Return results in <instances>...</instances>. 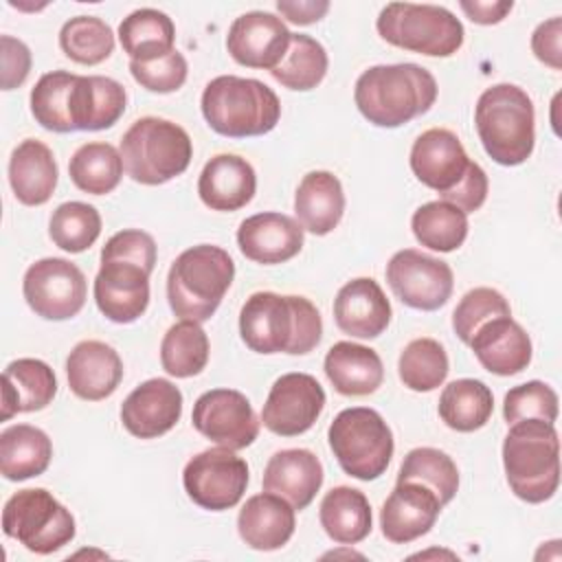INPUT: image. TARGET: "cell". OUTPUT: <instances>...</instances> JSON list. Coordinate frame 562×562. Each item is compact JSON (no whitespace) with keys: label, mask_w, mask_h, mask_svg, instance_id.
Masks as SVG:
<instances>
[{"label":"cell","mask_w":562,"mask_h":562,"mask_svg":"<svg viewBox=\"0 0 562 562\" xmlns=\"http://www.w3.org/2000/svg\"><path fill=\"white\" fill-rule=\"evenodd\" d=\"M235 277L231 255L213 244L182 250L167 274L169 307L182 321L204 323L220 307Z\"/></svg>","instance_id":"8992f818"},{"label":"cell","mask_w":562,"mask_h":562,"mask_svg":"<svg viewBox=\"0 0 562 562\" xmlns=\"http://www.w3.org/2000/svg\"><path fill=\"white\" fill-rule=\"evenodd\" d=\"M255 191L257 173L237 154L213 156L198 178V195L211 211H237L252 200Z\"/></svg>","instance_id":"484cf974"},{"label":"cell","mask_w":562,"mask_h":562,"mask_svg":"<svg viewBox=\"0 0 562 562\" xmlns=\"http://www.w3.org/2000/svg\"><path fill=\"white\" fill-rule=\"evenodd\" d=\"M294 507L272 494V492H261L250 496L244 507L239 509L237 516V531L239 538L257 551H277L294 533L296 527V516Z\"/></svg>","instance_id":"4316f807"},{"label":"cell","mask_w":562,"mask_h":562,"mask_svg":"<svg viewBox=\"0 0 562 562\" xmlns=\"http://www.w3.org/2000/svg\"><path fill=\"white\" fill-rule=\"evenodd\" d=\"M435 77L417 64H380L367 68L353 88L360 114L378 127H400L426 114L437 101Z\"/></svg>","instance_id":"7a4b0ae2"},{"label":"cell","mask_w":562,"mask_h":562,"mask_svg":"<svg viewBox=\"0 0 562 562\" xmlns=\"http://www.w3.org/2000/svg\"><path fill=\"white\" fill-rule=\"evenodd\" d=\"M496 316H512L509 301L494 288H474L457 303L452 312V329L459 340L468 345L474 331Z\"/></svg>","instance_id":"bcb514c9"},{"label":"cell","mask_w":562,"mask_h":562,"mask_svg":"<svg viewBox=\"0 0 562 562\" xmlns=\"http://www.w3.org/2000/svg\"><path fill=\"white\" fill-rule=\"evenodd\" d=\"M292 33L268 11H248L233 20L226 35L228 55L248 68L272 70L288 53Z\"/></svg>","instance_id":"e0dca14e"},{"label":"cell","mask_w":562,"mask_h":562,"mask_svg":"<svg viewBox=\"0 0 562 562\" xmlns=\"http://www.w3.org/2000/svg\"><path fill=\"white\" fill-rule=\"evenodd\" d=\"M461 11L474 22V24H498L501 20L507 18V13L514 9L512 0H498V2H485V0H461L459 2Z\"/></svg>","instance_id":"11a10c76"},{"label":"cell","mask_w":562,"mask_h":562,"mask_svg":"<svg viewBox=\"0 0 562 562\" xmlns=\"http://www.w3.org/2000/svg\"><path fill=\"white\" fill-rule=\"evenodd\" d=\"M432 490L415 481H397L380 509L382 536L393 544H408L426 536L441 512Z\"/></svg>","instance_id":"d6986e66"},{"label":"cell","mask_w":562,"mask_h":562,"mask_svg":"<svg viewBox=\"0 0 562 562\" xmlns=\"http://www.w3.org/2000/svg\"><path fill=\"white\" fill-rule=\"evenodd\" d=\"M560 40H562V20L555 15V18H549L544 22H540L531 35V50L533 55L551 66L553 70H560L562 68V46H560Z\"/></svg>","instance_id":"f5cc1de1"},{"label":"cell","mask_w":562,"mask_h":562,"mask_svg":"<svg viewBox=\"0 0 562 562\" xmlns=\"http://www.w3.org/2000/svg\"><path fill=\"white\" fill-rule=\"evenodd\" d=\"M149 270L127 259H101L94 277L99 312L119 325L134 323L149 305Z\"/></svg>","instance_id":"2e32d148"},{"label":"cell","mask_w":562,"mask_h":562,"mask_svg":"<svg viewBox=\"0 0 562 562\" xmlns=\"http://www.w3.org/2000/svg\"><path fill=\"white\" fill-rule=\"evenodd\" d=\"M472 160L468 158L459 136L446 127H430L422 132L411 147V169L415 178L439 198L450 193L468 173Z\"/></svg>","instance_id":"ac0fdd59"},{"label":"cell","mask_w":562,"mask_h":562,"mask_svg":"<svg viewBox=\"0 0 562 562\" xmlns=\"http://www.w3.org/2000/svg\"><path fill=\"white\" fill-rule=\"evenodd\" d=\"M411 228L422 246L437 252H452L463 246L470 224L459 206L446 200H432L413 213Z\"/></svg>","instance_id":"74e56055"},{"label":"cell","mask_w":562,"mask_h":562,"mask_svg":"<svg viewBox=\"0 0 562 562\" xmlns=\"http://www.w3.org/2000/svg\"><path fill=\"white\" fill-rule=\"evenodd\" d=\"M2 57V90H13L22 86L31 72V50L29 46L11 35L0 37Z\"/></svg>","instance_id":"816d5d0a"},{"label":"cell","mask_w":562,"mask_h":562,"mask_svg":"<svg viewBox=\"0 0 562 562\" xmlns=\"http://www.w3.org/2000/svg\"><path fill=\"white\" fill-rule=\"evenodd\" d=\"M536 112L529 94L514 83L485 88L474 108V125L485 154L503 165H522L536 143Z\"/></svg>","instance_id":"3957f363"},{"label":"cell","mask_w":562,"mask_h":562,"mask_svg":"<svg viewBox=\"0 0 562 562\" xmlns=\"http://www.w3.org/2000/svg\"><path fill=\"white\" fill-rule=\"evenodd\" d=\"M334 321L342 334L353 338H378L391 323V303L371 277L347 281L334 299Z\"/></svg>","instance_id":"7402d4cb"},{"label":"cell","mask_w":562,"mask_h":562,"mask_svg":"<svg viewBox=\"0 0 562 562\" xmlns=\"http://www.w3.org/2000/svg\"><path fill=\"white\" fill-rule=\"evenodd\" d=\"M487 189H490V182H487V173L483 171V167L479 162L472 160L465 178L446 195H441V200L459 206L465 215L468 213H474L479 211L485 200H487Z\"/></svg>","instance_id":"f907efd6"},{"label":"cell","mask_w":562,"mask_h":562,"mask_svg":"<svg viewBox=\"0 0 562 562\" xmlns=\"http://www.w3.org/2000/svg\"><path fill=\"white\" fill-rule=\"evenodd\" d=\"M191 422L200 435L228 450L248 448L261 426L248 397L235 389H211L202 393L193 404Z\"/></svg>","instance_id":"5bb4252c"},{"label":"cell","mask_w":562,"mask_h":562,"mask_svg":"<svg viewBox=\"0 0 562 562\" xmlns=\"http://www.w3.org/2000/svg\"><path fill=\"white\" fill-rule=\"evenodd\" d=\"M327 66V50L318 40L305 33H292L288 53L283 55L279 66L270 70V75L290 90L307 92L325 79Z\"/></svg>","instance_id":"ab89813d"},{"label":"cell","mask_w":562,"mask_h":562,"mask_svg":"<svg viewBox=\"0 0 562 562\" xmlns=\"http://www.w3.org/2000/svg\"><path fill=\"white\" fill-rule=\"evenodd\" d=\"M121 151L103 140L83 143L68 162L72 184L90 195H105L114 191L123 178Z\"/></svg>","instance_id":"8d00e7d4"},{"label":"cell","mask_w":562,"mask_h":562,"mask_svg":"<svg viewBox=\"0 0 562 562\" xmlns=\"http://www.w3.org/2000/svg\"><path fill=\"white\" fill-rule=\"evenodd\" d=\"M494 411L490 386L474 378L452 380L439 395V417L457 432H474L483 428Z\"/></svg>","instance_id":"d590c367"},{"label":"cell","mask_w":562,"mask_h":562,"mask_svg":"<svg viewBox=\"0 0 562 562\" xmlns=\"http://www.w3.org/2000/svg\"><path fill=\"white\" fill-rule=\"evenodd\" d=\"M277 11L292 24L307 26L325 18L329 11L327 0H279Z\"/></svg>","instance_id":"db71d44e"},{"label":"cell","mask_w":562,"mask_h":562,"mask_svg":"<svg viewBox=\"0 0 562 562\" xmlns=\"http://www.w3.org/2000/svg\"><path fill=\"white\" fill-rule=\"evenodd\" d=\"M22 294L37 316L68 321L83 310L88 283L77 263L64 257H44L26 268Z\"/></svg>","instance_id":"7c38bea8"},{"label":"cell","mask_w":562,"mask_h":562,"mask_svg":"<svg viewBox=\"0 0 562 562\" xmlns=\"http://www.w3.org/2000/svg\"><path fill=\"white\" fill-rule=\"evenodd\" d=\"M119 42L130 61H154L173 50L176 26L158 9H136L119 24Z\"/></svg>","instance_id":"e575fe53"},{"label":"cell","mask_w":562,"mask_h":562,"mask_svg":"<svg viewBox=\"0 0 562 562\" xmlns=\"http://www.w3.org/2000/svg\"><path fill=\"white\" fill-rule=\"evenodd\" d=\"M48 235L57 248L72 255L83 252L101 235V215L88 202H64L50 215Z\"/></svg>","instance_id":"f6af8a7d"},{"label":"cell","mask_w":562,"mask_h":562,"mask_svg":"<svg viewBox=\"0 0 562 562\" xmlns=\"http://www.w3.org/2000/svg\"><path fill=\"white\" fill-rule=\"evenodd\" d=\"M327 439L342 472L358 481L382 476L395 448L384 417L367 406L340 411L329 424Z\"/></svg>","instance_id":"9c48e42d"},{"label":"cell","mask_w":562,"mask_h":562,"mask_svg":"<svg viewBox=\"0 0 562 562\" xmlns=\"http://www.w3.org/2000/svg\"><path fill=\"white\" fill-rule=\"evenodd\" d=\"M209 362V336L195 321H180L160 342V364L173 378H193Z\"/></svg>","instance_id":"60d3db41"},{"label":"cell","mask_w":562,"mask_h":562,"mask_svg":"<svg viewBox=\"0 0 562 562\" xmlns=\"http://www.w3.org/2000/svg\"><path fill=\"white\" fill-rule=\"evenodd\" d=\"M79 75L53 70L37 79L31 90V114L50 132H75L72 127V90Z\"/></svg>","instance_id":"f35d334b"},{"label":"cell","mask_w":562,"mask_h":562,"mask_svg":"<svg viewBox=\"0 0 562 562\" xmlns=\"http://www.w3.org/2000/svg\"><path fill=\"white\" fill-rule=\"evenodd\" d=\"M59 169L50 147L37 138L22 140L9 158V184L18 202L42 206L57 187Z\"/></svg>","instance_id":"83f0119b"},{"label":"cell","mask_w":562,"mask_h":562,"mask_svg":"<svg viewBox=\"0 0 562 562\" xmlns=\"http://www.w3.org/2000/svg\"><path fill=\"white\" fill-rule=\"evenodd\" d=\"M503 468L509 490L525 503L549 501L560 485V439L553 424L520 419L503 441Z\"/></svg>","instance_id":"5b68a950"},{"label":"cell","mask_w":562,"mask_h":562,"mask_svg":"<svg viewBox=\"0 0 562 562\" xmlns=\"http://www.w3.org/2000/svg\"><path fill=\"white\" fill-rule=\"evenodd\" d=\"M397 481H415L432 490L441 505L450 503L459 490V468L439 448H413L397 472Z\"/></svg>","instance_id":"7bdbcfd3"},{"label":"cell","mask_w":562,"mask_h":562,"mask_svg":"<svg viewBox=\"0 0 562 562\" xmlns=\"http://www.w3.org/2000/svg\"><path fill=\"white\" fill-rule=\"evenodd\" d=\"M375 29L391 46L428 57L454 55L465 37L461 20L439 4L391 2L380 11Z\"/></svg>","instance_id":"ba28073f"},{"label":"cell","mask_w":562,"mask_h":562,"mask_svg":"<svg viewBox=\"0 0 562 562\" xmlns=\"http://www.w3.org/2000/svg\"><path fill=\"white\" fill-rule=\"evenodd\" d=\"M323 463L305 448L274 452L263 470V492L285 498L294 509H305L323 485Z\"/></svg>","instance_id":"d4e9b609"},{"label":"cell","mask_w":562,"mask_h":562,"mask_svg":"<svg viewBox=\"0 0 562 562\" xmlns=\"http://www.w3.org/2000/svg\"><path fill=\"white\" fill-rule=\"evenodd\" d=\"M156 241L149 233L140 228H123L114 233L101 248V259H127L136 261L149 272L156 268Z\"/></svg>","instance_id":"681fc988"},{"label":"cell","mask_w":562,"mask_h":562,"mask_svg":"<svg viewBox=\"0 0 562 562\" xmlns=\"http://www.w3.org/2000/svg\"><path fill=\"white\" fill-rule=\"evenodd\" d=\"M239 334L250 351L303 356L321 342L323 321L305 296L255 292L241 305Z\"/></svg>","instance_id":"6da1fadb"},{"label":"cell","mask_w":562,"mask_h":562,"mask_svg":"<svg viewBox=\"0 0 562 562\" xmlns=\"http://www.w3.org/2000/svg\"><path fill=\"white\" fill-rule=\"evenodd\" d=\"M481 367L494 375H516L531 362V338L512 316H496L483 323L470 338Z\"/></svg>","instance_id":"cb8c5ba5"},{"label":"cell","mask_w":562,"mask_h":562,"mask_svg":"<svg viewBox=\"0 0 562 562\" xmlns=\"http://www.w3.org/2000/svg\"><path fill=\"white\" fill-rule=\"evenodd\" d=\"M59 48L77 64L97 66L112 55L114 33L97 15H75L59 31Z\"/></svg>","instance_id":"ee69618b"},{"label":"cell","mask_w":562,"mask_h":562,"mask_svg":"<svg viewBox=\"0 0 562 562\" xmlns=\"http://www.w3.org/2000/svg\"><path fill=\"white\" fill-rule=\"evenodd\" d=\"M303 241L305 237L299 220L277 211L255 213L237 228V246L241 255L263 266L290 261L301 252Z\"/></svg>","instance_id":"44dd1931"},{"label":"cell","mask_w":562,"mask_h":562,"mask_svg":"<svg viewBox=\"0 0 562 562\" xmlns=\"http://www.w3.org/2000/svg\"><path fill=\"white\" fill-rule=\"evenodd\" d=\"M121 158L134 182L158 187L184 173L193 145L184 127L158 116L136 119L121 138Z\"/></svg>","instance_id":"52a82bcc"},{"label":"cell","mask_w":562,"mask_h":562,"mask_svg":"<svg viewBox=\"0 0 562 562\" xmlns=\"http://www.w3.org/2000/svg\"><path fill=\"white\" fill-rule=\"evenodd\" d=\"M450 362L443 345L435 338L411 340L397 360V373L406 389L417 393L435 391L448 378Z\"/></svg>","instance_id":"b9f144b4"},{"label":"cell","mask_w":562,"mask_h":562,"mask_svg":"<svg viewBox=\"0 0 562 562\" xmlns=\"http://www.w3.org/2000/svg\"><path fill=\"white\" fill-rule=\"evenodd\" d=\"M125 88L103 75H79L72 90L75 132H99L112 127L125 112Z\"/></svg>","instance_id":"4dcf8cb0"},{"label":"cell","mask_w":562,"mask_h":562,"mask_svg":"<svg viewBox=\"0 0 562 562\" xmlns=\"http://www.w3.org/2000/svg\"><path fill=\"white\" fill-rule=\"evenodd\" d=\"M386 283L404 305L435 312L452 296L454 274L443 259L415 248H404L389 259Z\"/></svg>","instance_id":"4fadbf2b"},{"label":"cell","mask_w":562,"mask_h":562,"mask_svg":"<svg viewBox=\"0 0 562 562\" xmlns=\"http://www.w3.org/2000/svg\"><path fill=\"white\" fill-rule=\"evenodd\" d=\"M323 367L331 386L349 397L371 395L384 380V367L378 351L349 340L334 342Z\"/></svg>","instance_id":"f546056e"},{"label":"cell","mask_w":562,"mask_h":562,"mask_svg":"<svg viewBox=\"0 0 562 562\" xmlns=\"http://www.w3.org/2000/svg\"><path fill=\"white\" fill-rule=\"evenodd\" d=\"M325 391L310 373H283L270 386L261 408L263 426L279 437L307 432L325 408Z\"/></svg>","instance_id":"9a60e30c"},{"label":"cell","mask_w":562,"mask_h":562,"mask_svg":"<svg viewBox=\"0 0 562 562\" xmlns=\"http://www.w3.org/2000/svg\"><path fill=\"white\" fill-rule=\"evenodd\" d=\"M130 72L140 88L158 94L176 92L184 86L189 66L180 50H171L169 55L154 61H130Z\"/></svg>","instance_id":"c3c4849f"},{"label":"cell","mask_w":562,"mask_h":562,"mask_svg":"<svg viewBox=\"0 0 562 562\" xmlns=\"http://www.w3.org/2000/svg\"><path fill=\"white\" fill-rule=\"evenodd\" d=\"M202 116L209 127L228 138L261 136L277 127L281 101L259 79L220 75L204 86Z\"/></svg>","instance_id":"277c9868"},{"label":"cell","mask_w":562,"mask_h":562,"mask_svg":"<svg viewBox=\"0 0 562 562\" xmlns=\"http://www.w3.org/2000/svg\"><path fill=\"white\" fill-rule=\"evenodd\" d=\"M57 393L53 369L37 358H18L2 373V415L7 422L15 413H33L46 408Z\"/></svg>","instance_id":"f1b7e54d"},{"label":"cell","mask_w":562,"mask_h":562,"mask_svg":"<svg viewBox=\"0 0 562 562\" xmlns=\"http://www.w3.org/2000/svg\"><path fill=\"white\" fill-rule=\"evenodd\" d=\"M53 457L48 435L31 424H13L0 432V472L7 481H26L46 472Z\"/></svg>","instance_id":"836d02e7"},{"label":"cell","mask_w":562,"mask_h":562,"mask_svg":"<svg viewBox=\"0 0 562 562\" xmlns=\"http://www.w3.org/2000/svg\"><path fill=\"white\" fill-rule=\"evenodd\" d=\"M180 415L182 393L165 378L145 380L121 404V422L138 439H156L169 432L180 422Z\"/></svg>","instance_id":"ffe728a7"},{"label":"cell","mask_w":562,"mask_h":562,"mask_svg":"<svg viewBox=\"0 0 562 562\" xmlns=\"http://www.w3.org/2000/svg\"><path fill=\"white\" fill-rule=\"evenodd\" d=\"M70 391L88 402L110 397L123 380V360L103 340H81L66 358Z\"/></svg>","instance_id":"603a6c76"},{"label":"cell","mask_w":562,"mask_h":562,"mask_svg":"<svg viewBox=\"0 0 562 562\" xmlns=\"http://www.w3.org/2000/svg\"><path fill=\"white\" fill-rule=\"evenodd\" d=\"M294 213L303 231L312 235L331 233L345 213V191L331 171H310L296 187Z\"/></svg>","instance_id":"1f68e13d"},{"label":"cell","mask_w":562,"mask_h":562,"mask_svg":"<svg viewBox=\"0 0 562 562\" xmlns=\"http://www.w3.org/2000/svg\"><path fill=\"white\" fill-rule=\"evenodd\" d=\"M250 474L248 463L228 448H209L191 457L182 470V485L187 496L202 509L224 512L235 507Z\"/></svg>","instance_id":"8fae6325"},{"label":"cell","mask_w":562,"mask_h":562,"mask_svg":"<svg viewBox=\"0 0 562 562\" xmlns=\"http://www.w3.org/2000/svg\"><path fill=\"white\" fill-rule=\"evenodd\" d=\"M503 417L507 424L520 419H542L553 424L558 419V393L540 380L518 384L505 393Z\"/></svg>","instance_id":"7dc6e473"},{"label":"cell","mask_w":562,"mask_h":562,"mask_svg":"<svg viewBox=\"0 0 562 562\" xmlns=\"http://www.w3.org/2000/svg\"><path fill=\"white\" fill-rule=\"evenodd\" d=\"M318 520L325 533L338 544H358L373 527L369 498L364 492L349 485L331 487L323 496Z\"/></svg>","instance_id":"d6a6232c"},{"label":"cell","mask_w":562,"mask_h":562,"mask_svg":"<svg viewBox=\"0 0 562 562\" xmlns=\"http://www.w3.org/2000/svg\"><path fill=\"white\" fill-rule=\"evenodd\" d=\"M2 531L31 553L50 555L70 544L77 527L70 509L48 490L26 487L4 503Z\"/></svg>","instance_id":"30bf717a"}]
</instances>
